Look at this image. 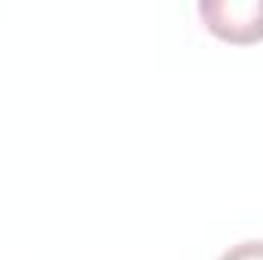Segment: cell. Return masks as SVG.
<instances>
[{"label": "cell", "mask_w": 263, "mask_h": 260, "mask_svg": "<svg viewBox=\"0 0 263 260\" xmlns=\"http://www.w3.org/2000/svg\"><path fill=\"white\" fill-rule=\"evenodd\" d=\"M199 18L217 40L236 46L263 40V0H199Z\"/></svg>", "instance_id": "6da1fadb"}, {"label": "cell", "mask_w": 263, "mask_h": 260, "mask_svg": "<svg viewBox=\"0 0 263 260\" xmlns=\"http://www.w3.org/2000/svg\"><path fill=\"white\" fill-rule=\"evenodd\" d=\"M217 260H263V239H248L233 248H227Z\"/></svg>", "instance_id": "7a4b0ae2"}]
</instances>
